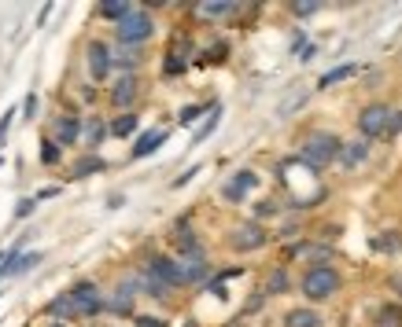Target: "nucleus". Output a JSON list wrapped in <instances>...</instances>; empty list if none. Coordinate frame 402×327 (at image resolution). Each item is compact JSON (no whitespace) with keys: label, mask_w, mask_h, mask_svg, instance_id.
I'll list each match as a JSON object with an SVG mask.
<instances>
[{"label":"nucleus","mask_w":402,"mask_h":327,"mask_svg":"<svg viewBox=\"0 0 402 327\" xmlns=\"http://www.w3.org/2000/svg\"><path fill=\"white\" fill-rule=\"evenodd\" d=\"M44 313L48 316H56V320H74V305H71V294H59V298H52L44 305Z\"/></svg>","instance_id":"18"},{"label":"nucleus","mask_w":402,"mask_h":327,"mask_svg":"<svg viewBox=\"0 0 402 327\" xmlns=\"http://www.w3.org/2000/svg\"><path fill=\"white\" fill-rule=\"evenodd\" d=\"M34 110H37V96L30 92V96H26V118H34Z\"/></svg>","instance_id":"37"},{"label":"nucleus","mask_w":402,"mask_h":327,"mask_svg":"<svg viewBox=\"0 0 402 327\" xmlns=\"http://www.w3.org/2000/svg\"><path fill=\"white\" fill-rule=\"evenodd\" d=\"M148 269L163 280L170 290L173 287H185V276H181V261H173V257H166V254H155L152 261H148Z\"/></svg>","instance_id":"9"},{"label":"nucleus","mask_w":402,"mask_h":327,"mask_svg":"<svg viewBox=\"0 0 402 327\" xmlns=\"http://www.w3.org/2000/svg\"><path fill=\"white\" fill-rule=\"evenodd\" d=\"M398 247H402L398 232H380V236L373 239V250H384V254H395Z\"/></svg>","instance_id":"24"},{"label":"nucleus","mask_w":402,"mask_h":327,"mask_svg":"<svg viewBox=\"0 0 402 327\" xmlns=\"http://www.w3.org/2000/svg\"><path fill=\"white\" fill-rule=\"evenodd\" d=\"M137 327H170V323L159 316H137Z\"/></svg>","instance_id":"34"},{"label":"nucleus","mask_w":402,"mask_h":327,"mask_svg":"<svg viewBox=\"0 0 402 327\" xmlns=\"http://www.w3.org/2000/svg\"><path fill=\"white\" fill-rule=\"evenodd\" d=\"M85 63H89L92 81H104V77L111 74V67H115V59H111V52H107L104 41H89V48H85Z\"/></svg>","instance_id":"8"},{"label":"nucleus","mask_w":402,"mask_h":327,"mask_svg":"<svg viewBox=\"0 0 402 327\" xmlns=\"http://www.w3.org/2000/svg\"><path fill=\"white\" fill-rule=\"evenodd\" d=\"M48 327H67V323H48Z\"/></svg>","instance_id":"40"},{"label":"nucleus","mask_w":402,"mask_h":327,"mask_svg":"<svg viewBox=\"0 0 402 327\" xmlns=\"http://www.w3.org/2000/svg\"><path fill=\"white\" fill-rule=\"evenodd\" d=\"M78 136H82V122H78L74 114H59L56 125H52V140L59 147H71V143H78Z\"/></svg>","instance_id":"10"},{"label":"nucleus","mask_w":402,"mask_h":327,"mask_svg":"<svg viewBox=\"0 0 402 327\" xmlns=\"http://www.w3.org/2000/svg\"><path fill=\"white\" fill-rule=\"evenodd\" d=\"M137 96H140L137 74H122V77L115 81V89H111V107H118L122 114H130V107H133Z\"/></svg>","instance_id":"7"},{"label":"nucleus","mask_w":402,"mask_h":327,"mask_svg":"<svg viewBox=\"0 0 402 327\" xmlns=\"http://www.w3.org/2000/svg\"><path fill=\"white\" fill-rule=\"evenodd\" d=\"M317 4H296V15H314Z\"/></svg>","instance_id":"38"},{"label":"nucleus","mask_w":402,"mask_h":327,"mask_svg":"<svg viewBox=\"0 0 402 327\" xmlns=\"http://www.w3.org/2000/svg\"><path fill=\"white\" fill-rule=\"evenodd\" d=\"M365 158H369V140L343 143V155H340V162H343V166H362Z\"/></svg>","instance_id":"15"},{"label":"nucleus","mask_w":402,"mask_h":327,"mask_svg":"<svg viewBox=\"0 0 402 327\" xmlns=\"http://www.w3.org/2000/svg\"><path fill=\"white\" fill-rule=\"evenodd\" d=\"M398 133H402V110H395V114H391V122H388V133H384V136L391 140V136H398Z\"/></svg>","instance_id":"31"},{"label":"nucleus","mask_w":402,"mask_h":327,"mask_svg":"<svg viewBox=\"0 0 402 327\" xmlns=\"http://www.w3.org/2000/svg\"><path fill=\"white\" fill-rule=\"evenodd\" d=\"M377 327H402V305L388 302L377 309Z\"/></svg>","instance_id":"20"},{"label":"nucleus","mask_w":402,"mask_h":327,"mask_svg":"<svg viewBox=\"0 0 402 327\" xmlns=\"http://www.w3.org/2000/svg\"><path fill=\"white\" fill-rule=\"evenodd\" d=\"M67 294H71V305H74V320L96 316V313H104V309H107V302H104L100 287H96L92 280H82V283H74Z\"/></svg>","instance_id":"4"},{"label":"nucleus","mask_w":402,"mask_h":327,"mask_svg":"<svg viewBox=\"0 0 402 327\" xmlns=\"http://www.w3.org/2000/svg\"><path fill=\"white\" fill-rule=\"evenodd\" d=\"M362 67L358 63H343V67H336V70H329L325 77L317 81V89H332V85H340V81H347V77H355Z\"/></svg>","instance_id":"16"},{"label":"nucleus","mask_w":402,"mask_h":327,"mask_svg":"<svg viewBox=\"0 0 402 327\" xmlns=\"http://www.w3.org/2000/svg\"><path fill=\"white\" fill-rule=\"evenodd\" d=\"M299 155H303V162H307L310 169H325V166H332V162L343 155V140L336 133L317 129V133H310L307 140L299 143Z\"/></svg>","instance_id":"1"},{"label":"nucleus","mask_w":402,"mask_h":327,"mask_svg":"<svg viewBox=\"0 0 402 327\" xmlns=\"http://www.w3.org/2000/svg\"><path fill=\"white\" fill-rule=\"evenodd\" d=\"M100 169H104V162L96 158V155H85V158L74 166V177H89V173H100Z\"/></svg>","instance_id":"26"},{"label":"nucleus","mask_w":402,"mask_h":327,"mask_svg":"<svg viewBox=\"0 0 402 327\" xmlns=\"http://www.w3.org/2000/svg\"><path fill=\"white\" fill-rule=\"evenodd\" d=\"M203 110H207V107H200V103H196V107H185V110H181V125H192V122H196V114H203Z\"/></svg>","instance_id":"33"},{"label":"nucleus","mask_w":402,"mask_h":327,"mask_svg":"<svg viewBox=\"0 0 402 327\" xmlns=\"http://www.w3.org/2000/svg\"><path fill=\"white\" fill-rule=\"evenodd\" d=\"M11 118H15V110H8L4 118H0V143L8 140V129H11Z\"/></svg>","instance_id":"35"},{"label":"nucleus","mask_w":402,"mask_h":327,"mask_svg":"<svg viewBox=\"0 0 402 327\" xmlns=\"http://www.w3.org/2000/svg\"><path fill=\"white\" fill-rule=\"evenodd\" d=\"M284 327H325V320L314 309H292V313H284Z\"/></svg>","instance_id":"14"},{"label":"nucleus","mask_w":402,"mask_h":327,"mask_svg":"<svg viewBox=\"0 0 402 327\" xmlns=\"http://www.w3.org/2000/svg\"><path fill=\"white\" fill-rule=\"evenodd\" d=\"M104 136H107V125H104L100 118H92V122L85 125V140H89V147H100Z\"/></svg>","instance_id":"25"},{"label":"nucleus","mask_w":402,"mask_h":327,"mask_svg":"<svg viewBox=\"0 0 402 327\" xmlns=\"http://www.w3.org/2000/svg\"><path fill=\"white\" fill-rule=\"evenodd\" d=\"M181 276H185V287L203 283L207 276H211V265L203 261V254H196V257H181Z\"/></svg>","instance_id":"12"},{"label":"nucleus","mask_w":402,"mask_h":327,"mask_svg":"<svg viewBox=\"0 0 402 327\" xmlns=\"http://www.w3.org/2000/svg\"><path fill=\"white\" fill-rule=\"evenodd\" d=\"M340 272H336L332 265H310L307 272H303V280H299V287H303V294H307L310 302H329L336 290H340Z\"/></svg>","instance_id":"2"},{"label":"nucleus","mask_w":402,"mask_h":327,"mask_svg":"<svg viewBox=\"0 0 402 327\" xmlns=\"http://www.w3.org/2000/svg\"><path fill=\"white\" fill-rule=\"evenodd\" d=\"M140 59H144V56L137 52V48H130V52H122V56L115 59V67H126V74H130L133 67H140Z\"/></svg>","instance_id":"28"},{"label":"nucleus","mask_w":402,"mask_h":327,"mask_svg":"<svg viewBox=\"0 0 402 327\" xmlns=\"http://www.w3.org/2000/svg\"><path fill=\"white\" fill-rule=\"evenodd\" d=\"M140 287H144V290H148V294H152V298H166V290H170V287H166L163 280H159V276H155V272H152L148 265H144V269H140Z\"/></svg>","instance_id":"19"},{"label":"nucleus","mask_w":402,"mask_h":327,"mask_svg":"<svg viewBox=\"0 0 402 327\" xmlns=\"http://www.w3.org/2000/svg\"><path fill=\"white\" fill-rule=\"evenodd\" d=\"M255 214H259V217H269V214H277V206H273V203H259V210H255Z\"/></svg>","instance_id":"36"},{"label":"nucleus","mask_w":402,"mask_h":327,"mask_svg":"<svg viewBox=\"0 0 402 327\" xmlns=\"http://www.w3.org/2000/svg\"><path fill=\"white\" fill-rule=\"evenodd\" d=\"M391 107L388 103H369L358 110V133L362 140H373V136H384L388 133V122H391Z\"/></svg>","instance_id":"6"},{"label":"nucleus","mask_w":402,"mask_h":327,"mask_svg":"<svg viewBox=\"0 0 402 327\" xmlns=\"http://www.w3.org/2000/svg\"><path fill=\"white\" fill-rule=\"evenodd\" d=\"M133 302H137L133 283H122V287L107 298V309H111V313H118V316H133Z\"/></svg>","instance_id":"11"},{"label":"nucleus","mask_w":402,"mask_h":327,"mask_svg":"<svg viewBox=\"0 0 402 327\" xmlns=\"http://www.w3.org/2000/svg\"><path fill=\"white\" fill-rule=\"evenodd\" d=\"M218 114H221V110L214 107V114H211V122H207V125L200 129V133H196V143H200V140H207V136H211V133H214V125H218Z\"/></svg>","instance_id":"30"},{"label":"nucleus","mask_w":402,"mask_h":327,"mask_svg":"<svg viewBox=\"0 0 402 327\" xmlns=\"http://www.w3.org/2000/svg\"><path fill=\"white\" fill-rule=\"evenodd\" d=\"M137 125H140V122H137V114L130 110V114H118V118L111 122V133H115V136H133V133H137Z\"/></svg>","instance_id":"21"},{"label":"nucleus","mask_w":402,"mask_h":327,"mask_svg":"<svg viewBox=\"0 0 402 327\" xmlns=\"http://www.w3.org/2000/svg\"><path fill=\"white\" fill-rule=\"evenodd\" d=\"M225 243H229V250H236V254H251V250H262V247H266V243H269V232H266L259 221H244V224L229 228Z\"/></svg>","instance_id":"5"},{"label":"nucleus","mask_w":402,"mask_h":327,"mask_svg":"<svg viewBox=\"0 0 402 327\" xmlns=\"http://www.w3.org/2000/svg\"><path fill=\"white\" fill-rule=\"evenodd\" d=\"M34 206H37V199H19V206H15V217H30V214H34Z\"/></svg>","instance_id":"32"},{"label":"nucleus","mask_w":402,"mask_h":327,"mask_svg":"<svg viewBox=\"0 0 402 327\" xmlns=\"http://www.w3.org/2000/svg\"><path fill=\"white\" fill-rule=\"evenodd\" d=\"M266 290H269V294H281V290H288V272H284V269H273V272H269V283H266Z\"/></svg>","instance_id":"27"},{"label":"nucleus","mask_w":402,"mask_h":327,"mask_svg":"<svg viewBox=\"0 0 402 327\" xmlns=\"http://www.w3.org/2000/svg\"><path fill=\"white\" fill-rule=\"evenodd\" d=\"M130 11H133V8L126 4V0H107V4H100V15H107V19H115V23H122Z\"/></svg>","instance_id":"23"},{"label":"nucleus","mask_w":402,"mask_h":327,"mask_svg":"<svg viewBox=\"0 0 402 327\" xmlns=\"http://www.w3.org/2000/svg\"><path fill=\"white\" fill-rule=\"evenodd\" d=\"M41 162H44V166H56V162H59V143H56V140H44Z\"/></svg>","instance_id":"29"},{"label":"nucleus","mask_w":402,"mask_h":327,"mask_svg":"<svg viewBox=\"0 0 402 327\" xmlns=\"http://www.w3.org/2000/svg\"><path fill=\"white\" fill-rule=\"evenodd\" d=\"M236 4L233 0H218V4H200V15L203 19H225V15H233Z\"/></svg>","instance_id":"22"},{"label":"nucleus","mask_w":402,"mask_h":327,"mask_svg":"<svg viewBox=\"0 0 402 327\" xmlns=\"http://www.w3.org/2000/svg\"><path fill=\"white\" fill-rule=\"evenodd\" d=\"M155 34V23H152V15L148 11H130V15H126V19L115 26V37L126 44V48H137V44H144V41H148Z\"/></svg>","instance_id":"3"},{"label":"nucleus","mask_w":402,"mask_h":327,"mask_svg":"<svg viewBox=\"0 0 402 327\" xmlns=\"http://www.w3.org/2000/svg\"><path fill=\"white\" fill-rule=\"evenodd\" d=\"M259 184V177H255L251 169H240L236 177H233V184H225V195H229V199H244V195Z\"/></svg>","instance_id":"13"},{"label":"nucleus","mask_w":402,"mask_h":327,"mask_svg":"<svg viewBox=\"0 0 402 327\" xmlns=\"http://www.w3.org/2000/svg\"><path fill=\"white\" fill-rule=\"evenodd\" d=\"M395 290H398V298H402V276H398V280H395Z\"/></svg>","instance_id":"39"},{"label":"nucleus","mask_w":402,"mask_h":327,"mask_svg":"<svg viewBox=\"0 0 402 327\" xmlns=\"http://www.w3.org/2000/svg\"><path fill=\"white\" fill-rule=\"evenodd\" d=\"M159 143H166V129H155V133H144L133 147V158H144V155H152Z\"/></svg>","instance_id":"17"}]
</instances>
